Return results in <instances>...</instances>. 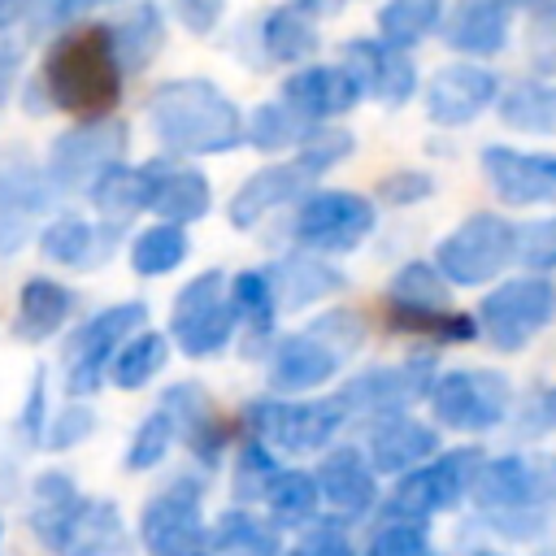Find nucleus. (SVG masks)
I'll return each mask as SVG.
<instances>
[{
	"mask_svg": "<svg viewBox=\"0 0 556 556\" xmlns=\"http://www.w3.org/2000/svg\"><path fill=\"white\" fill-rule=\"evenodd\" d=\"M122 78L126 74L113 56L109 26L87 22L48 43V56H43V70L35 83H39L48 109L70 113L78 122H100V117H113V109L122 100Z\"/></svg>",
	"mask_w": 556,
	"mask_h": 556,
	"instance_id": "obj_1",
	"label": "nucleus"
},
{
	"mask_svg": "<svg viewBox=\"0 0 556 556\" xmlns=\"http://www.w3.org/2000/svg\"><path fill=\"white\" fill-rule=\"evenodd\" d=\"M143 117L152 135L178 156H213L243 143L239 109L204 78H178L148 96Z\"/></svg>",
	"mask_w": 556,
	"mask_h": 556,
	"instance_id": "obj_2",
	"label": "nucleus"
},
{
	"mask_svg": "<svg viewBox=\"0 0 556 556\" xmlns=\"http://www.w3.org/2000/svg\"><path fill=\"white\" fill-rule=\"evenodd\" d=\"M143 321H148L143 300H122V304H109L96 317H87L65 343V395L70 400H91L100 391L104 374H109L113 352L130 334H139Z\"/></svg>",
	"mask_w": 556,
	"mask_h": 556,
	"instance_id": "obj_3",
	"label": "nucleus"
},
{
	"mask_svg": "<svg viewBox=\"0 0 556 556\" xmlns=\"http://www.w3.org/2000/svg\"><path fill=\"white\" fill-rule=\"evenodd\" d=\"M126 143H130V126L117 117L74 122L48 143L43 178L52 191H87L109 165H122Z\"/></svg>",
	"mask_w": 556,
	"mask_h": 556,
	"instance_id": "obj_4",
	"label": "nucleus"
},
{
	"mask_svg": "<svg viewBox=\"0 0 556 556\" xmlns=\"http://www.w3.org/2000/svg\"><path fill=\"white\" fill-rule=\"evenodd\" d=\"M235 313L226 300V274L222 269H204L195 274L169 308V343L182 356H213L230 343L235 334Z\"/></svg>",
	"mask_w": 556,
	"mask_h": 556,
	"instance_id": "obj_5",
	"label": "nucleus"
},
{
	"mask_svg": "<svg viewBox=\"0 0 556 556\" xmlns=\"http://www.w3.org/2000/svg\"><path fill=\"white\" fill-rule=\"evenodd\" d=\"M252 439L278 452H317L348 421L339 395L334 400H256L248 404Z\"/></svg>",
	"mask_w": 556,
	"mask_h": 556,
	"instance_id": "obj_6",
	"label": "nucleus"
},
{
	"mask_svg": "<svg viewBox=\"0 0 556 556\" xmlns=\"http://www.w3.org/2000/svg\"><path fill=\"white\" fill-rule=\"evenodd\" d=\"M513 239H517V226H508L504 217L495 213H478L469 217L465 226H456L439 252H434V269L447 278V282H460V287H478L486 278H495L508 261H513Z\"/></svg>",
	"mask_w": 556,
	"mask_h": 556,
	"instance_id": "obj_7",
	"label": "nucleus"
},
{
	"mask_svg": "<svg viewBox=\"0 0 556 556\" xmlns=\"http://www.w3.org/2000/svg\"><path fill=\"white\" fill-rule=\"evenodd\" d=\"M204 513H200V486L191 478L169 482L161 495L143 504L139 517V543L148 556H204Z\"/></svg>",
	"mask_w": 556,
	"mask_h": 556,
	"instance_id": "obj_8",
	"label": "nucleus"
},
{
	"mask_svg": "<svg viewBox=\"0 0 556 556\" xmlns=\"http://www.w3.org/2000/svg\"><path fill=\"white\" fill-rule=\"evenodd\" d=\"M508 400H513L508 378L495 369H452V374L434 378V387H430L434 421L452 426V430H469V434L495 426L508 413Z\"/></svg>",
	"mask_w": 556,
	"mask_h": 556,
	"instance_id": "obj_9",
	"label": "nucleus"
},
{
	"mask_svg": "<svg viewBox=\"0 0 556 556\" xmlns=\"http://www.w3.org/2000/svg\"><path fill=\"white\" fill-rule=\"evenodd\" d=\"M556 313V287L543 278H517L482 295V334L500 352L526 348Z\"/></svg>",
	"mask_w": 556,
	"mask_h": 556,
	"instance_id": "obj_10",
	"label": "nucleus"
},
{
	"mask_svg": "<svg viewBox=\"0 0 556 556\" xmlns=\"http://www.w3.org/2000/svg\"><path fill=\"white\" fill-rule=\"evenodd\" d=\"M482 469V452L478 447H456L430 465H417L400 478L395 495H391V517H408V521H426L430 513L452 508L478 478Z\"/></svg>",
	"mask_w": 556,
	"mask_h": 556,
	"instance_id": "obj_11",
	"label": "nucleus"
},
{
	"mask_svg": "<svg viewBox=\"0 0 556 556\" xmlns=\"http://www.w3.org/2000/svg\"><path fill=\"white\" fill-rule=\"evenodd\" d=\"M374 230V204L356 191H317L295 217V239L308 252H352Z\"/></svg>",
	"mask_w": 556,
	"mask_h": 556,
	"instance_id": "obj_12",
	"label": "nucleus"
},
{
	"mask_svg": "<svg viewBox=\"0 0 556 556\" xmlns=\"http://www.w3.org/2000/svg\"><path fill=\"white\" fill-rule=\"evenodd\" d=\"M48 204H52V187L43 178V165L22 156L0 165V256H17L35 239Z\"/></svg>",
	"mask_w": 556,
	"mask_h": 556,
	"instance_id": "obj_13",
	"label": "nucleus"
},
{
	"mask_svg": "<svg viewBox=\"0 0 556 556\" xmlns=\"http://www.w3.org/2000/svg\"><path fill=\"white\" fill-rule=\"evenodd\" d=\"M482 508H539L547 495H556V465L552 460H530V456H500V460H482L473 486Z\"/></svg>",
	"mask_w": 556,
	"mask_h": 556,
	"instance_id": "obj_14",
	"label": "nucleus"
},
{
	"mask_svg": "<svg viewBox=\"0 0 556 556\" xmlns=\"http://www.w3.org/2000/svg\"><path fill=\"white\" fill-rule=\"evenodd\" d=\"M434 387V361L421 356V361H404L400 369H374V374H361L356 382H348V391L339 395L343 413L352 417L356 408L374 413V421L382 417H400L408 400L426 395Z\"/></svg>",
	"mask_w": 556,
	"mask_h": 556,
	"instance_id": "obj_15",
	"label": "nucleus"
},
{
	"mask_svg": "<svg viewBox=\"0 0 556 556\" xmlns=\"http://www.w3.org/2000/svg\"><path fill=\"white\" fill-rule=\"evenodd\" d=\"M482 174L504 204H547L556 200V156L552 152H513L486 148Z\"/></svg>",
	"mask_w": 556,
	"mask_h": 556,
	"instance_id": "obj_16",
	"label": "nucleus"
},
{
	"mask_svg": "<svg viewBox=\"0 0 556 556\" xmlns=\"http://www.w3.org/2000/svg\"><path fill=\"white\" fill-rule=\"evenodd\" d=\"M343 74L361 87V96H378L382 104H404L417 91V70L408 61V52H395L387 43L374 39H356L343 48Z\"/></svg>",
	"mask_w": 556,
	"mask_h": 556,
	"instance_id": "obj_17",
	"label": "nucleus"
},
{
	"mask_svg": "<svg viewBox=\"0 0 556 556\" xmlns=\"http://www.w3.org/2000/svg\"><path fill=\"white\" fill-rule=\"evenodd\" d=\"M495 74L482 65H447L426 87V113L439 126H469L495 100Z\"/></svg>",
	"mask_w": 556,
	"mask_h": 556,
	"instance_id": "obj_18",
	"label": "nucleus"
},
{
	"mask_svg": "<svg viewBox=\"0 0 556 556\" xmlns=\"http://www.w3.org/2000/svg\"><path fill=\"white\" fill-rule=\"evenodd\" d=\"M148 208L161 217V222H174V226H187V222H200L213 204V191H208V178L191 165H178V161H148Z\"/></svg>",
	"mask_w": 556,
	"mask_h": 556,
	"instance_id": "obj_19",
	"label": "nucleus"
},
{
	"mask_svg": "<svg viewBox=\"0 0 556 556\" xmlns=\"http://www.w3.org/2000/svg\"><path fill=\"white\" fill-rule=\"evenodd\" d=\"M356 100H361V87L343 74V65H308L282 83V104L308 126L348 113Z\"/></svg>",
	"mask_w": 556,
	"mask_h": 556,
	"instance_id": "obj_20",
	"label": "nucleus"
},
{
	"mask_svg": "<svg viewBox=\"0 0 556 556\" xmlns=\"http://www.w3.org/2000/svg\"><path fill=\"white\" fill-rule=\"evenodd\" d=\"M130 530L113 500H87L74 508L70 526L61 530V543L52 556H130Z\"/></svg>",
	"mask_w": 556,
	"mask_h": 556,
	"instance_id": "obj_21",
	"label": "nucleus"
},
{
	"mask_svg": "<svg viewBox=\"0 0 556 556\" xmlns=\"http://www.w3.org/2000/svg\"><path fill=\"white\" fill-rule=\"evenodd\" d=\"M74 287L48 278V274H30L17 287V308H13V334L22 343H43L52 334L65 330V321L74 317Z\"/></svg>",
	"mask_w": 556,
	"mask_h": 556,
	"instance_id": "obj_22",
	"label": "nucleus"
},
{
	"mask_svg": "<svg viewBox=\"0 0 556 556\" xmlns=\"http://www.w3.org/2000/svg\"><path fill=\"white\" fill-rule=\"evenodd\" d=\"M517 4H526V0H456L452 17H447V43L469 56L500 52Z\"/></svg>",
	"mask_w": 556,
	"mask_h": 556,
	"instance_id": "obj_23",
	"label": "nucleus"
},
{
	"mask_svg": "<svg viewBox=\"0 0 556 556\" xmlns=\"http://www.w3.org/2000/svg\"><path fill=\"white\" fill-rule=\"evenodd\" d=\"M439 452V434L408 417H382L369 434V469L374 473H408Z\"/></svg>",
	"mask_w": 556,
	"mask_h": 556,
	"instance_id": "obj_24",
	"label": "nucleus"
},
{
	"mask_svg": "<svg viewBox=\"0 0 556 556\" xmlns=\"http://www.w3.org/2000/svg\"><path fill=\"white\" fill-rule=\"evenodd\" d=\"M334 369H339V356H334L326 343H317L308 330H300V334H287V339L274 348V356H269V387L282 391V395L313 391V387H321Z\"/></svg>",
	"mask_w": 556,
	"mask_h": 556,
	"instance_id": "obj_25",
	"label": "nucleus"
},
{
	"mask_svg": "<svg viewBox=\"0 0 556 556\" xmlns=\"http://www.w3.org/2000/svg\"><path fill=\"white\" fill-rule=\"evenodd\" d=\"M308 182H313V174H308L300 161H282V165L256 169V174L235 191V200H230V222L243 230V226L261 222L269 208L287 204V200H291L295 191H304Z\"/></svg>",
	"mask_w": 556,
	"mask_h": 556,
	"instance_id": "obj_26",
	"label": "nucleus"
},
{
	"mask_svg": "<svg viewBox=\"0 0 556 556\" xmlns=\"http://www.w3.org/2000/svg\"><path fill=\"white\" fill-rule=\"evenodd\" d=\"M313 482H317V495H321L326 504H334L339 513H348V517L369 513L374 500H378L374 469H369V460H365L356 447H339L334 456H326V465L317 469Z\"/></svg>",
	"mask_w": 556,
	"mask_h": 556,
	"instance_id": "obj_27",
	"label": "nucleus"
},
{
	"mask_svg": "<svg viewBox=\"0 0 556 556\" xmlns=\"http://www.w3.org/2000/svg\"><path fill=\"white\" fill-rule=\"evenodd\" d=\"M78 504H83V491L65 469L35 473V482H30V534L39 539V547L56 552L61 530L70 526Z\"/></svg>",
	"mask_w": 556,
	"mask_h": 556,
	"instance_id": "obj_28",
	"label": "nucleus"
},
{
	"mask_svg": "<svg viewBox=\"0 0 556 556\" xmlns=\"http://www.w3.org/2000/svg\"><path fill=\"white\" fill-rule=\"evenodd\" d=\"M265 278H269V291H274V304L278 308H304L308 300H321V295H330V291L343 287V274L334 265L317 261L313 252L282 256Z\"/></svg>",
	"mask_w": 556,
	"mask_h": 556,
	"instance_id": "obj_29",
	"label": "nucleus"
},
{
	"mask_svg": "<svg viewBox=\"0 0 556 556\" xmlns=\"http://www.w3.org/2000/svg\"><path fill=\"white\" fill-rule=\"evenodd\" d=\"M39 252L52 265L87 269V265H100V256L109 252V239H104V230L96 222L74 217V213H61V217H48L39 226Z\"/></svg>",
	"mask_w": 556,
	"mask_h": 556,
	"instance_id": "obj_30",
	"label": "nucleus"
},
{
	"mask_svg": "<svg viewBox=\"0 0 556 556\" xmlns=\"http://www.w3.org/2000/svg\"><path fill=\"white\" fill-rule=\"evenodd\" d=\"M109 43H113V56H117L122 74L148 70L152 56H156L161 43H165V17H161V9H156V4L130 9L122 22L109 26Z\"/></svg>",
	"mask_w": 556,
	"mask_h": 556,
	"instance_id": "obj_31",
	"label": "nucleus"
},
{
	"mask_svg": "<svg viewBox=\"0 0 556 556\" xmlns=\"http://www.w3.org/2000/svg\"><path fill=\"white\" fill-rule=\"evenodd\" d=\"M83 195H91V204H96V213H104V222L109 226H122V222H130L139 208H148V169L139 165H109Z\"/></svg>",
	"mask_w": 556,
	"mask_h": 556,
	"instance_id": "obj_32",
	"label": "nucleus"
},
{
	"mask_svg": "<svg viewBox=\"0 0 556 556\" xmlns=\"http://www.w3.org/2000/svg\"><path fill=\"white\" fill-rule=\"evenodd\" d=\"M165 361H169V339H165L161 330H139V334H130V339L113 352L104 378H109L113 387H122V391H139V387H148V382L165 369Z\"/></svg>",
	"mask_w": 556,
	"mask_h": 556,
	"instance_id": "obj_33",
	"label": "nucleus"
},
{
	"mask_svg": "<svg viewBox=\"0 0 556 556\" xmlns=\"http://www.w3.org/2000/svg\"><path fill=\"white\" fill-rule=\"evenodd\" d=\"M191 252V239H187V226H174V222H156L148 230L135 235L130 243V269L139 278H165L174 274Z\"/></svg>",
	"mask_w": 556,
	"mask_h": 556,
	"instance_id": "obj_34",
	"label": "nucleus"
},
{
	"mask_svg": "<svg viewBox=\"0 0 556 556\" xmlns=\"http://www.w3.org/2000/svg\"><path fill=\"white\" fill-rule=\"evenodd\" d=\"M443 22V0H387L378 13V43L408 52Z\"/></svg>",
	"mask_w": 556,
	"mask_h": 556,
	"instance_id": "obj_35",
	"label": "nucleus"
},
{
	"mask_svg": "<svg viewBox=\"0 0 556 556\" xmlns=\"http://www.w3.org/2000/svg\"><path fill=\"white\" fill-rule=\"evenodd\" d=\"M278 543H274V530L261 526L252 513L243 508H230L213 521L208 539H204V556H274Z\"/></svg>",
	"mask_w": 556,
	"mask_h": 556,
	"instance_id": "obj_36",
	"label": "nucleus"
},
{
	"mask_svg": "<svg viewBox=\"0 0 556 556\" xmlns=\"http://www.w3.org/2000/svg\"><path fill=\"white\" fill-rule=\"evenodd\" d=\"M387 313H439L447 308V278L426 265V261H408L391 287H387Z\"/></svg>",
	"mask_w": 556,
	"mask_h": 556,
	"instance_id": "obj_37",
	"label": "nucleus"
},
{
	"mask_svg": "<svg viewBox=\"0 0 556 556\" xmlns=\"http://www.w3.org/2000/svg\"><path fill=\"white\" fill-rule=\"evenodd\" d=\"M226 300H230V313L235 321H243V330L252 334H269L274 317H278V304H274V291H269V278L256 274V269H243L226 282Z\"/></svg>",
	"mask_w": 556,
	"mask_h": 556,
	"instance_id": "obj_38",
	"label": "nucleus"
},
{
	"mask_svg": "<svg viewBox=\"0 0 556 556\" xmlns=\"http://www.w3.org/2000/svg\"><path fill=\"white\" fill-rule=\"evenodd\" d=\"M308 130H313V126L300 122L282 100H269V104L252 109V117L243 122V139H248L252 148H261V152H278V148L304 143Z\"/></svg>",
	"mask_w": 556,
	"mask_h": 556,
	"instance_id": "obj_39",
	"label": "nucleus"
},
{
	"mask_svg": "<svg viewBox=\"0 0 556 556\" xmlns=\"http://www.w3.org/2000/svg\"><path fill=\"white\" fill-rule=\"evenodd\" d=\"M261 35H265V52L274 61H304L317 48V26L300 9H274L265 17Z\"/></svg>",
	"mask_w": 556,
	"mask_h": 556,
	"instance_id": "obj_40",
	"label": "nucleus"
},
{
	"mask_svg": "<svg viewBox=\"0 0 556 556\" xmlns=\"http://www.w3.org/2000/svg\"><path fill=\"white\" fill-rule=\"evenodd\" d=\"M317 482H313V473H278L274 478V486L265 491V504H269V513H274V521L278 526H304L313 513H317Z\"/></svg>",
	"mask_w": 556,
	"mask_h": 556,
	"instance_id": "obj_41",
	"label": "nucleus"
},
{
	"mask_svg": "<svg viewBox=\"0 0 556 556\" xmlns=\"http://www.w3.org/2000/svg\"><path fill=\"white\" fill-rule=\"evenodd\" d=\"M174 417L165 413V408H156V413H148L143 421H139V430H135V439H130V447H126V469L130 473H143V469H156L161 460H165V452L174 447Z\"/></svg>",
	"mask_w": 556,
	"mask_h": 556,
	"instance_id": "obj_42",
	"label": "nucleus"
},
{
	"mask_svg": "<svg viewBox=\"0 0 556 556\" xmlns=\"http://www.w3.org/2000/svg\"><path fill=\"white\" fill-rule=\"evenodd\" d=\"M91 430H96V408H91L87 400H65L56 413H48L43 434H39V447H48V452H70V447H78L83 439H91Z\"/></svg>",
	"mask_w": 556,
	"mask_h": 556,
	"instance_id": "obj_43",
	"label": "nucleus"
},
{
	"mask_svg": "<svg viewBox=\"0 0 556 556\" xmlns=\"http://www.w3.org/2000/svg\"><path fill=\"white\" fill-rule=\"evenodd\" d=\"M500 113L517 130H547L552 135V87L521 83L500 100Z\"/></svg>",
	"mask_w": 556,
	"mask_h": 556,
	"instance_id": "obj_44",
	"label": "nucleus"
},
{
	"mask_svg": "<svg viewBox=\"0 0 556 556\" xmlns=\"http://www.w3.org/2000/svg\"><path fill=\"white\" fill-rule=\"evenodd\" d=\"M282 469H278V460H274V452L265 447V443H256V439H248L243 443V452H239V473H235V495L243 500V504H252V500H265V491L274 486V478H278Z\"/></svg>",
	"mask_w": 556,
	"mask_h": 556,
	"instance_id": "obj_45",
	"label": "nucleus"
},
{
	"mask_svg": "<svg viewBox=\"0 0 556 556\" xmlns=\"http://www.w3.org/2000/svg\"><path fill=\"white\" fill-rule=\"evenodd\" d=\"M348 152H352V135H348V130H339V126H313V130L304 135V143H300V156H295V161L317 178V174L334 169Z\"/></svg>",
	"mask_w": 556,
	"mask_h": 556,
	"instance_id": "obj_46",
	"label": "nucleus"
},
{
	"mask_svg": "<svg viewBox=\"0 0 556 556\" xmlns=\"http://www.w3.org/2000/svg\"><path fill=\"white\" fill-rule=\"evenodd\" d=\"M391 326L413 330V334H439V339H452V343H469L478 334L473 317L447 313V308H439V313H391Z\"/></svg>",
	"mask_w": 556,
	"mask_h": 556,
	"instance_id": "obj_47",
	"label": "nucleus"
},
{
	"mask_svg": "<svg viewBox=\"0 0 556 556\" xmlns=\"http://www.w3.org/2000/svg\"><path fill=\"white\" fill-rule=\"evenodd\" d=\"M308 334H313L317 343H326V348L343 361V356H352V352L365 343V321H361L356 313H348V308H334V313H321V317L308 326Z\"/></svg>",
	"mask_w": 556,
	"mask_h": 556,
	"instance_id": "obj_48",
	"label": "nucleus"
},
{
	"mask_svg": "<svg viewBox=\"0 0 556 556\" xmlns=\"http://www.w3.org/2000/svg\"><path fill=\"white\" fill-rule=\"evenodd\" d=\"M369 556H426V526L395 517L391 526H382L369 543Z\"/></svg>",
	"mask_w": 556,
	"mask_h": 556,
	"instance_id": "obj_49",
	"label": "nucleus"
},
{
	"mask_svg": "<svg viewBox=\"0 0 556 556\" xmlns=\"http://www.w3.org/2000/svg\"><path fill=\"white\" fill-rule=\"evenodd\" d=\"M513 256L530 269H552L556 265V217L552 222H530L513 239Z\"/></svg>",
	"mask_w": 556,
	"mask_h": 556,
	"instance_id": "obj_50",
	"label": "nucleus"
},
{
	"mask_svg": "<svg viewBox=\"0 0 556 556\" xmlns=\"http://www.w3.org/2000/svg\"><path fill=\"white\" fill-rule=\"evenodd\" d=\"M526 43H530L534 70H539V74H556V4H543V9L534 13Z\"/></svg>",
	"mask_w": 556,
	"mask_h": 556,
	"instance_id": "obj_51",
	"label": "nucleus"
},
{
	"mask_svg": "<svg viewBox=\"0 0 556 556\" xmlns=\"http://www.w3.org/2000/svg\"><path fill=\"white\" fill-rule=\"evenodd\" d=\"M48 413H52V408H48V374L35 369V378H30V387H26V400H22V413H17V434H22L26 443H39Z\"/></svg>",
	"mask_w": 556,
	"mask_h": 556,
	"instance_id": "obj_52",
	"label": "nucleus"
},
{
	"mask_svg": "<svg viewBox=\"0 0 556 556\" xmlns=\"http://www.w3.org/2000/svg\"><path fill=\"white\" fill-rule=\"evenodd\" d=\"M87 9H96V0H35V9H30L35 35H48V30H65L70 22L87 17Z\"/></svg>",
	"mask_w": 556,
	"mask_h": 556,
	"instance_id": "obj_53",
	"label": "nucleus"
},
{
	"mask_svg": "<svg viewBox=\"0 0 556 556\" xmlns=\"http://www.w3.org/2000/svg\"><path fill=\"white\" fill-rule=\"evenodd\" d=\"M430 191H434L430 174H417V169H400V174H387V178L378 182V195H382L387 204H417V200H426Z\"/></svg>",
	"mask_w": 556,
	"mask_h": 556,
	"instance_id": "obj_54",
	"label": "nucleus"
},
{
	"mask_svg": "<svg viewBox=\"0 0 556 556\" xmlns=\"http://www.w3.org/2000/svg\"><path fill=\"white\" fill-rule=\"evenodd\" d=\"M174 4V17L191 30V35H208L217 30L222 13H226V0H169Z\"/></svg>",
	"mask_w": 556,
	"mask_h": 556,
	"instance_id": "obj_55",
	"label": "nucleus"
},
{
	"mask_svg": "<svg viewBox=\"0 0 556 556\" xmlns=\"http://www.w3.org/2000/svg\"><path fill=\"white\" fill-rule=\"evenodd\" d=\"M291 556H356V552L348 547L343 534H334V530H317V534H308Z\"/></svg>",
	"mask_w": 556,
	"mask_h": 556,
	"instance_id": "obj_56",
	"label": "nucleus"
},
{
	"mask_svg": "<svg viewBox=\"0 0 556 556\" xmlns=\"http://www.w3.org/2000/svg\"><path fill=\"white\" fill-rule=\"evenodd\" d=\"M17 74H22V52H17L13 39L0 35V109L9 104V96H13V87H17Z\"/></svg>",
	"mask_w": 556,
	"mask_h": 556,
	"instance_id": "obj_57",
	"label": "nucleus"
},
{
	"mask_svg": "<svg viewBox=\"0 0 556 556\" xmlns=\"http://www.w3.org/2000/svg\"><path fill=\"white\" fill-rule=\"evenodd\" d=\"M530 426L534 430H556V387H547L530 400Z\"/></svg>",
	"mask_w": 556,
	"mask_h": 556,
	"instance_id": "obj_58",
	"label": "nucleus"
},
{
	"mask_svg": "<svg viewBox=\"0 0 556 556\" xmlns=\"http://www.w3.org/2000/svg\"><path fill=\"white\" fill-rule=\"evenodd\" d=\"M30 9H35V0H0V35L13 30L22 17H30Z\"/></svg>",
	"mask_w": 556,
	"mask_h": 556,
	"instance_id": "obj_59",
	"label": "nucleus"
},
{
	"mask_svg": "<svg viewBox=\"0 0 556 556\" xmlns=\"http://www.w3.org/2000/svg\"><path fill=\"white\" fill-rule=\"evenodd\" d=\"M552 130H556V87H552Z\"/></svg>",
	"mask_w": 556,
	"mask_h": 556,
	"instance_id": "obj_60",
	"label": "nucleus"
},
{
	"mask_svg": "<svg viewBox=\"0 0 556 556\" xmlns=\"http://www.w3.org/2000/svg\"><path fill=\"white\" fill-rule=\"evenodd\" d=\"M0 534H4V521H0Z\"/></svg>",
	"mask_w": 556,
	"mask_h": 556,
	"instance_id": "obj_61",
	"label": "nucleus"
},
{
	"mask_svg": "<svg viewBox=\"0 0 556 556\" xmlns=\"http://www.w3.org/2000/svg\"><path fill=\"white\" fill-rule=\"evenodd\" d=\"M96 4H104V0H96Z\"/></svg>",
	"mask_w": 556,
	"mask_h": 556,
	"instance_id": "obj_62",
	"label": "nucleus"
},
{
	"mask_svg": "<svg viewBox=\"0 0 556 556\" xmlns=\"http://www.w3.org/2000/svg\"><path fill=\"white\" fill-rule=\"evenodd\" d=\"M482 556H486V552H482Z\"/></svg>",
	"mask_w": 556,
	"mask_h": 556,
	"instance_id": "obj_63",
	"label": "nucleus"
}]
</instances>
